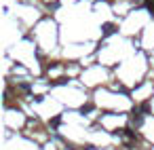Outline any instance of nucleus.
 <instances>
[{"label": "nucleus", "instance_id": "obj_1", "mask_svg": "<svg viewBox=\"0 0 154 150\" xmlns=\"http://www.w3.org/2000/svg\"><path fill=\"white\" fill-rule=\"evenodd\" d=\"M114 32V25L112 23H104V34H112Z\"/></svg>", "mask_w": 154, "mask_h": 150}, {"label": "nucleus", "instance_id": "obj_2", "mask_svg": "<svg viewBox=\"0 0 154 150\" xmlns=\"http://www.w3.org/2000/svg\"><path fill=\"white\" fill-rule=\"evenodd\" d=\"M148 7H150V11H152V15H154V0H150V2H148Z\"/></svg>", "mask_w": 154, "mask_h": 150}]
</instances>
